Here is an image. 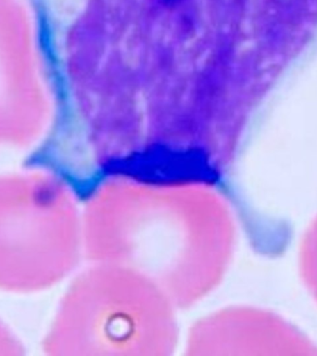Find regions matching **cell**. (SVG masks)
<instances>
[]
</instances>
